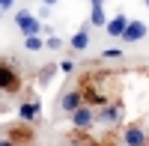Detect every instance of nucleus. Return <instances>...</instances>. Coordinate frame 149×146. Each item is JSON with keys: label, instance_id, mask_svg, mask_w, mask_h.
<instances>
[{"label": "nucleus", "instance_id": "f257e3e1", "mask_svg": "<svg viewBox=\"0 0 149 146\" xmlns=\"http://www.w3.org/2000/svg\"><path fill=\"white\" fill-rule=\"evenodd\" d=\"M122 122H125V102H122V99H110L102 107H95V125L119 128Z\"/></svg>", "mask_w": 149, "mask_h": 146}, {"label": "nucleus", "instance_id": "f03ea898", "mask_svg": "<svg viewBox=\"0 0 149 146\" xmlns=\"http://www.w3.org/2000/svg\"><path fill=\"white\" fill-rule=\"evenodd\" d=\"M119 143L125 146H146L149 143V134H146V125L140 122H122L119 125Z\"/></svg>", "mask_w": 149, "mask_h": 146}, {"label": "nucleus", "instance_id": "7ed1b4c3", "mask_svg": "<svg viewBox=\"0 0 149 146\" xmlns=\"http://www.w3.org/2000/svg\"><path fill=\"white\" fill-rule=\"evenodd\" d=\"M24 81L18 69L12 66V60H0V92H21Z\"/></svg>", "mask_w": 149, "mask_h": 146}, {"label": "nucleus", "instance_id": "20e7f679", "mask_svg": "<svg viewBox=\"0 0 149 146\" xmlns=\"http://www.w3.org/2000/svg\"><path fill=\"white\" fill-rule=\"evenodd\" d=\"M69 122H72L74 131H90L95 125V107L90 102H84L81 107H74V111L69 113Z\"/></svg>", "mask_w": 149, "mask_h": 146}, {"label": "nucleus", "instance_id": "39448f33", "mask_svg": "<svg viewBox=\"0 0 149 146\" xmlns=\"http://www.w3.org/2000/svg\"><path fill=\"white\" fill-rule=\"evenodd\" d=\"M30 140H33V128L24 119H18V125L0 131V143H30Z\"/></svg>", "mask_w": 149, "mask_h": 146}, {"label": "nucleus", "instance_id": "423d86ee", "mask_svg": "<svg viewBox=\"0 0 149 146\" xmlns=\"http://www.w3.org/2000/svg\"><path fill=\"white\" fill-rule=\"evenodd\" d=\"M15 27H18L24 36L42 33V18H36L30 9H21V12H15Z\"/></svg>", "mask_w": 149, "mask_h": 146}, {"label": "nucleus", "instance_id": "0eeeda50", "mask_svg": "<svg viewBox=\"0 0 149 146\" xmlns=\"http://www.w3.org/2000/svg\"><path fill=\"white\" fill-rule=\"evenodd\" d=\"M146 33H149V27H146L143 21H131V18H128V24H125V30H122L119 39L125 42V45H131V42H140Z\"/></svg>", "mask_w": 149, "mask_h": 146}, {"label": "nucleus", "instance_id": "6e6552de", "mask_svg": "<svg viewBox=\"0 0 149 146\" xmlns=\"http://www.w3.org/2000/svg\"><path fill=\"white\" fill-rule=\"evenodd\" d=\"M81 104H84L81 87H72V90H66L63 95H60V111H63V113H72L74 107H81Z\"/></svg>", "mask_w": 149, "mask_h": 146}, {"label": "nucleus", "instance_id": "1a4fd4ad", "mask_svg": "<svg viewBox=\"0 0 149 146\" xmlns=\"http://www.w3.org/2000/svg\"><path fill=\"white\" fill-rule=\"evenodd\" d=\"M39 113H42V104L36 99H27V102L18 104V119H24V122H30V125L39 119Z\"/></svg>", "mask_w": 149, "mask_h": 146}, {"label": "nucleus", "instance_id": "9d476101", "mask_svg": "<svg viewBox=\"0 0 149 146\" xmlns=\"http://www.w3.org/2000/svg\"><path fill=\"white\" fill-rule=\"evenodd\" d=\"M125 24H128V15H125V12H116V18H107L104 33H107V36H113V39H119L122 30H125Z\"/></svg>", "mask_w": 149, "mask_h": 146}, {"label": "nucleus", "instance_id": "9b49d317", "mask_svg": "<svg viewBox=\"0 0 149 146\" xmlns=\"http://www.w3.org/2000/svg\"><path fill=\"white\" fill-rule=\"evenodd\" d=\"M69 48L72 51H86V48H90V24H84V27L69 39Z\"/></svg>", "mask_w": 149, "mask_h": 146}, {"label": "nucleus", "instance_id": "f8f14e48", "mask_svg": "<svg viewBox=\"0 0 149 146\" xmlns=\"http://www.w3.org/2000/svg\"><path fill=\"white\" fill-rule=\"evenodd\" d=\"M104 24H107L104 3H93V9H90V27H104Z\"/></svg>", "mask_w": 149, "mask_h": 146}, {"label": "nucleus", "instance_id": "ddd939ff", "mask_svg": "<svg viewBox=\"0 0 149 146\" xmlns=\"http://www.w3.org/2000/svg\"><path fill=\"white\" fill-rule=\"evenodd\" d=\"M54 72H57V63H48L45 69H39V87H48V83H51V78H54Z\"/></svg>", "mask_w": 149, "mask_h": 146}, {"label": "nucleus", "instance_id": "4468645a", "mask_svg": "<svg viewBox=\"0 0 149 146\" xmlns=\"http://www.w3.org/2000/svg\"><path fill=\"white\" fill-rule=\"evenodd\" d=\"M24 48H27V51H42L45 48V39L39 33H33V36H24Z\"/></svg>", "mask_w": 149, "mask_h": 146}, {"label": "nucleus", "instance_id": "2eb2a0df", "mask_svg": "<svg viewBox=\"0 0 149 146\" xmlns=\"http://www.w3.org/2000/svg\"><path fill=\"white\" fill-rule=\"evenodd\" d=\"M45 48H48V51H60V48H63V39H60V36H48V39H45Z\"/></svg>", "mask_w": 149, "mask_h": 146}, {"label": "nucleus", "instance_id": "dca6fc26", "mask_svg": "<svg viewBox=\"0 0 149 146\" xmlns=\"http://www.w3.org/2000/svg\"><path fill=\"white\" fill-rule=\"evenodd\" d=\"M102 57L104 60H122V51L119 48H107V51H102Z\"/></svg>", "mask_w": 149, "mask_h": 146}, {"label": "nucleus", "instance_id": "f3484780", "mask_svg": "<svg viewBox=\"0 0 149 146\" xmlns=\"http://www.w3.org/2000/svg\"><path fill=\"white\" fill-rule=\"evenodd\" d=\"M57 69H60V72H66V75H69V72H74V60H63V63H60Z\"/></svg>", "mask_w": 149, "mask_h": 146}, {"label": "nucleus", "instance_id": "a211bd4d", "mask_svg": "<svg viewBox=\"0 0 149 146\" xmlns=\"http://www.w3.org/2000/svg\"><path fill=\"white\" fill-rule=\"evenodd\" d=\"M48 15H51V6H42V9H39V15H36V18H48Z\"/></svg>", "mask_w": 149, "mask_h": 146}, {"label": "nucleus", "instance_id": "6ab92c4d", "mask_svg": "<svg viewBox=\"0 0 149 146\" xmlns=\"http://www.w3.org/2000/svg\"><path fill=\"white\" fill-rule=\"evenodd\" d=\"M15 6V0H0V9H12Z\"/></svg>", "mask_w": 149, "mask_h": 146}, {"label": "nucleus", "instance_id": "aec40b11", "mask_svg": "<svg viewBox=\"0 0 149 146\" xmlns=\"http://www.w3.org/2000/svg\"><path fill=\"white\" fill-rule=\"evenodd\" d=\"M60 0H42V6H57Z\"/></svg>", "mask_w": 149, "mask_h": 146}, {"label": "nucleus", "instance_id": "412c9836", "mask_svg": "<svg viewBox=\"0 0 149 146\" xmlns=\"http://www.w3.org/2000/svg\"><path fill=\"white\" fill-rule=\"evenodd\" d=\"M90 3H104V0H90Z\"/></svg>", "mask_w": 149, "mask_h": 146}, {"label": "nucleus", "instance_id": "4be33fe9", "mask_svg": "<svg viewBox=\"0 0 149 146\" xmlns=\"http://www.w3.org/2000/svg\"><path fill=\"white\" fill-rule=\"evenodd\" d=\"M146 9H149V0H146Z\"/></svg>", "mask_w": 149, "mask_h": 146}, {"label": "nucleus", "instance_id": "5701e85b", "mask_svg": "<svg viewBox=\"0 0 149 146\" xmlns=\"http://www.w3.org/2000/svg\"><path fill=\"white\" fill-rule=\"evenodd\" d=\"M0 15H3V9H0Z\"/></svg>", "mask_w": 149, "mask_h": 146}]
</instances>
